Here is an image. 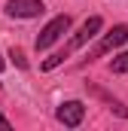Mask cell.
I'll use <instances>...</instances> for the list:
<instances>
[{"label": "cell", "mask_w": 128, "mask_h": 131, "mask_svg": "<svg viewBox=\"0 0 128 131\" xmlns=\"http://www.w3.org/2000/svg\"><path fill=\"white\" fill-rule=\"evenodd\" d=\"M3 67H6V61H3V55H0V70H3Z\"/></svg>", "instance_id": "9"}, {"label": "cell", "mask_w": 128, "mask_h": 131, "mask_svg": "<svg viewBox=\"0 0 128 131\" xmlns=\"http://www.w3.org/2000/svg\"><path fill=\"white\" fill-rule=\"evenodd\" d=\"M70 31V15H55L43 31H40V37H37V52H46V49H52L58 40H61L64 34Z\"/></svg>", "instance_id": "2"}, {"label": "cell", "mask_w": 128, "mask_h": 131, "mask_svg": "<svg viewBox=\"0 0 128 131\" xmlns=\"http://www.w3.org/2000/svg\"><path fill=\"white\" fill-rule=\"evenodd\" d=\"M55 119L61 122L64 128H79L86 119V104L82 101H64L61 107L55 110Z\"/></svg>", "instance_id": "3"}, {"label": "cell", "mask_w": 128, "mask_h": 131, "mask_svg": "<svg viewBox=\"0 0 128 131\" xmlns=\"http://www.w3.org/2000/svg\"><path fill=\"white\" fill-rule=\"evenodd\" d=\"M122 43H128V25H116L113 31L107 34L101 43L95 46V52H92V58H101V55H107V52H113V49H119Z\"/></svg>", "instance_id": "5"}, {"label": "cell", "mask_w": 128, "mask_h": 131, "mask_svg": "<svg viewBox=\"0 0 128 131\" xmlns=\"http://www.w3.org/2000/svg\"><path fill=\"white\" fill-rule=\"evenodd\" d=\"M110 70H113V73H128V52H119V55H113V61H110Z\"/></svg>", "instance_id": "6"}, {"label": "cell", "mask_w": 128, "mask_h": 131, "mask_svg": "<svg viewBox=\"0 0 128 131\" xmlns=\"http://www.w3.org/2000/svg\"><path fill=\"white\" fill-rule=\"evenodd\" d=\"M101 25H104V21H101V15L86 18V21L79 25V31H76L70 40H67V46H64V49H58L52 58H46V61H43V70H55L58 64H64V61H67L73 52H79V49H82V46H86V43H89V40H92V37L101 31Z\"/></svg>", "instance_id": "1"}, {"label": "cell", "mask_w": 128, "mask_h": 131, "mask_svg": "<svg viewBox=\"0 0 128 131\" xmlns=\"http://www.w3.org/2000/svg\"><path fill=\"white\" fill-rule=\"evenodd\" d=\"M43 0H6V15L9 18H37L43 12Z\"/></svg>", "instance_id": "4"}, {"label": "cell", "mask_w": 128, "mask_h": 131, "mask_svg": "<svg viewBox=\"0 0 128 131\" xmlns=\"http://www.w3.org/2000/svg\"><path fill=\"white\" fill-rule=\"evenodd\" d=\"M9 58H12V64L18 67V70H28V61H25V52H22V49L12 46V49H9Z\"/></svg>", "instance_id": "7"}, {"label": "cell", "mask_w": 128, "mask_h": 131, "mask_svg": "<svg viewBox=\"0 0 128 131\" xmlns=\"http://www.w3.org/2000/svg\"><path fill=\"white\" fill-rule=\"evenodd\" d=\"M12 128V125H9V119H3V116H0V131H9Z\"/></svg>", "instance_id": "8"}]
</instances>
